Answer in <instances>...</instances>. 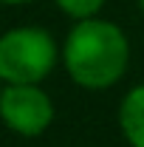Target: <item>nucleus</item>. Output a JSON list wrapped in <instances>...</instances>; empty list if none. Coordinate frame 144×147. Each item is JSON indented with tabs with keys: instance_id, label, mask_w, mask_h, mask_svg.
<instances>
[{
	"instance_id": "1",
	"label": "nucleus",
	"mask_w": 144,
	"mask_h": 147,
	"mask_svg": "<svg viewBox=\"0 0 144 147\" xmlns=\"http://www.w3.org/2000/svg\"><path fill=\"white\" fill-rule=\"evenodd\" d=\"M62 62L76 85L88 91H105L124 76L130 62V42L116 23L88 17L68 31Z\"/></svg>"
},
{
	"instance_id": "4",
	"label": "nucleus",
	"mask_w": 144,
	"mask_h": 147,
	"mask_svg": "<svg viewBox=\"0 0 144 147\" xmlns=\"http://www.w3.org/2000/svg\"><path fill=\"white\" fill-rule=\"evenodd\" d=\"M119 127L130 147H144V82L124 93L119 108Z\"/></svg>"
},
{
	"instance_id": "7",
	"label": "nucleus",
	"mask_w": 144,
	"mask_h": 147,
	"mask_svg": "<svg viewBox=\"0 0 144 147\" xmlns=\"http://www.w3.org/2000/svg\"><path fill=\"white\" fill-rule=\"evenodd\" d=\"M139 6H141V11H144V0H139Z\"/></svg>"
},
{
	"instance_id": "5",
	"label": "nucleus",
	"mask_w": 144,
	"mask_h": 147,
	"mask_svg": "<svg viewBox=\"0 0 144 147\" xmlns=\"http://www.w3.org/2000/svg\"><path fill=\"white\" fill-rule=\"evenodd\" d=\"M57 6L73 20H88V17H96L105 6V0H54Z\"/></svg>"
},
{
	"instance_id": "3",
	"label": "nucleus",
	"mask_w": 144,
	"mask_h": 147,
	"mask_svg": "<svg viewBox=\"0 0 144 147\" xmlns=\"http://www.w3.org/2000/svg\"><path fill=\"white\" fill-rule=\"evenodd\" d=\"M0 119L17 136H40L54 122V102L40 85H3Z\"/></svg>"
},
{
	"instance_id": "6",
	"label": "nucleus",
	"mask_w": 144,
	"mask_h": 147,
	"mask_svg": "<svg viewBox=\"0 0 144 147\" xmlns=\"http://www.w3.org/2000/svg\"><path fill=\"white\" fill-rule=\"evenodd\" d=\"M0 3H9V6H17V3H31V0H0Z\"/></svg>"
},
{
	"instance_id": "8",
	"label": "nucleus",
	"mask_w": 144,
	"mask_h": 147,
	"mask_svg": "<svg viewBox=\"0 0 144 147\" xmlns=\"http://www.w3.org/2000/svg\"><path fill=\"white\" fill-rule=\"evenodd\" d=\"M0 82H3V79H0ZM0 91H3V85H0Z\"/></svg>"
},
{
	"instance_id": "2",
	"label": "nucleus",
	"mask_w": 144,
	"mask_h": 147,
	"mask_svg": "<svg viewBox=\"0 0 144 147\" xmlns=\"http://www.w3.org/2000/svg\"><path fill=\"white\" fill-rule=\"evenodd\" d=\"M57 57V40L45 28H11L0 37V79L6 85H37L54 71Z\"/></svg>"
}]
</instances>
